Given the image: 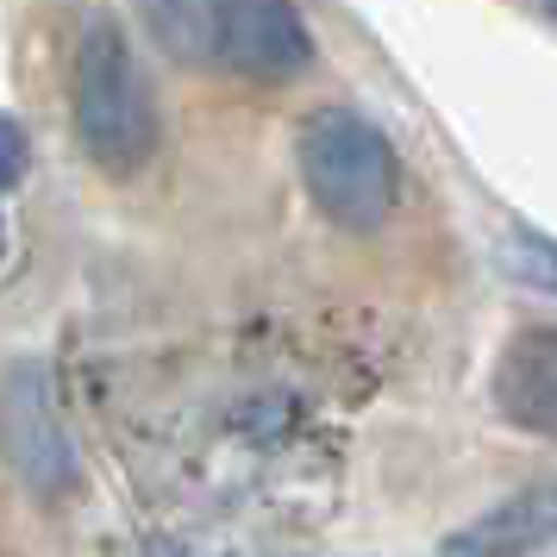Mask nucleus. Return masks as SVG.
I'll use <instances>...</instances> for the list:
<instances>
[{
	"instance_id": "obj_6",
	"label": "nucleus",
	"mask_w": 557,
	"mask_h": 557,
	"mask_svg": "<svg viewBox=\"0 0 557 557\" xmlns=\"http://www.w3.org/2000/svg\"><path fill=\"white\" fill-rule=\"evenodd\" d=\"M495 407L527 432L557 426V338H552V326H532L507 345L502 370H495Z\"/></svg>"
},
{
	"instance_id": "obj_2",
	"label": "nucleus",
	"mask_w": 557,
	"mask_h": 557,
	"mask_svg": "<svg viewBox=\"0 0 557 557\" xmlns=\"http://www.w3.org/2000/svg\"><path fill=\"white\" fill-rule=\"evenodd\" d=\"M301 182L332 226L376 232L395 213L401 163H395V145L363 113H351V107H320L301 126Z\"/></svg>"
},
{
	"instance_id": "obj_8",
	"label": "nucleus",
	"mask_w": 557,
	"mask_h": 557,
	"mask_svg": "<svg viewBox=\"0 0 557 557\" xmlns=\"http://www.w3.org/2000/svg\"><path fill=\"white\" fill-rule=\"evenodd\" d=\"M20 176H26V132L13 120H0V201H7V188ZM0 251H7V232H0Z\"/></svg>"
},
{
	"instance_id": "obj_5",
	"label": "nucleus",
	"mask_w": 557,
	"mask_h": 557,
	"mask_svg": "<svg viewBox=\"0 0 557 557\" xmlns=\"http://www.w3.org/2000/svg\"><path fill=\"white\" fill-rule=\"evenodd\" d=\"M557 527L552 482H532L520 495H507L502 507H488L482 520H470L463 532H451L438 552L445 557H532Z\"/></svg>"
},
{
	"instance_id": "obj_3",
	"label": "nucleus",
	"mask_w": 557,
	"mask_h": 557,
	"mask_svg": "<svg viewBox=\"0 0 557 557\" xmlns=\"http://www.w3.org/2000/svg\"><path fill=\"white\" fill-rule=\"evenodd\" d=\"M0 457L38 502H63L76 488V445L57 407V382L38 357L0 376Z\"/></svg>"
},
{
	"instance_id": "obj_1",
	"label": "nucleus",
	"mask_w": 557,
	"mask_h": 557,
	"mask_svg": "<svg viewBox=\"0 0 557 557\" xmlns=\"http://www.w3.org/2000/svg\"><path fill=\"white\" fill-rule=\"evenodd\" d=\"M76 138L107 176H138L157 157V95L113 20H88L76 45Z\"/></svg>"
},
{
	"instance_id": "obj_4",
	"label": "nucleus",
	"mask_w": 557,
	"mask_h": 557,
	"mask_svg": "<svg viewBox=\"0 0 557 557\" xmlns=\"http://www.w3.org/2000/svg\"><path fill=\"white\" fill-rule=\"evenodd\" d=\"M213 45L251 82H295L313 57L295 0H213Z\"/></svg>"
},
{
	"instance_id": "obj_7",
	"label": "nucleus",
	"mask_w": 557,
	"mask_h": 557,
	"mask_svg": "<svg viewBox=\"0 0 557 557\" xmlns=\"http://www.w3.org/2000/svg\"><path fill=\"white\" fill-rule=\"evenodd\" d=\"M145 26L163 51L188 63V70H207L220 63V45H213V0H138Z\"/></svg>"
}]
</instances>
